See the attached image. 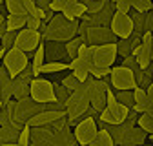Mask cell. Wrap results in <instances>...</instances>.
<instances>
[{
	"label": "cell",
	"mask_w": 153,
	"mask_h": 146,
	"mask_svg": "<svg viewBox=\"0 0 153 146\" xmlns=\"http://www.w3.org/2000/svg\"><path fill=\"white\" fill-rule=\"evenodd\" d=\"M29 95L35 102H40V104H46V102H55V86L53 82L46 80V79H40V77H35L31 82H29Z\"/></svg>",
	"instance_id": "6da1fadb"
},
{
	"label": "cell",
	"mask_w": 153,
	"mask_h": 146,
	"mask_svg": "<svg viewBox=\"0 0 153 146\" xmlns=\"http://www.w3.org/2000/svg\"><path fill=\"white\" fill-rule=\"evenodd\" d=\"M109 82L115 89H133L137 88V80H135V73L131 69L120 66H111L109 69Z\"/></svg>",
	"instance_id": "7a4b0ae2"
},
{
	"label": "cell",
	"mask_w": 153,
	"mask_h": 146,
	"mask_svg": "<svg viewBox=\"0 0 153 146\" xmlns=\"http://www.w3.org/2000/svg\"><path fill=\"white\" fill-rule=\"evenodd\" d=\"M99 128H97V122H95L93 117H89L88 113L75 124V130H73V135H75V141L79 142L80 146L84 144H91V141L97 135Z\"/></svg>",
	"instance_id": "3957f363"
},
{
	"label": "cell",
	"mask_w": 153,
	"mask_h": 146,
	"mask_svg": "<svg viewBox=\"0 0 153 146\" xmlns=\"http://www.w3.org/2000/svg\"><path fill=\"white\" fill-rule=\"evenodd\" d=\"M4 68L7 69V73H9V77L11 79H15L18 73H20L26 66H27V53H24V51H20L18 48H11V49H7L6 51V55H4Z\"/></svg>",
	"instance_id": "277c9868"
},
{
	"label": "cell",
	"mask_w": 153,
	"mask_h": 146,
	"mask_svg": "<svg viewBox=\"0 0 153 146\" xmlns=\"http://www.w3.org/2000/svg\"><path fill=\"white\" fill-rule=\"evenodd\" d=\"M42 42V36H40V31L36 29H29V28H24L20 31H16V36H15V48H18L24 53H33Z\"/></svg>",
	"instance_id": "5b68a950"
},
{
	"label": "cell",
	"mask_w": 153,
	"mask_h": 146,
	"mask_svg": "<svg viewBox=\"0 0 153 146\" xmlns=\"http://www.w3.org/2000/svg\"><path fill=\"white\" fill-rule=\"evenodd\" d=\"M93 48V64L111 68L117 60V42L113 44H99L91 46Z\"/></svg>",
	"instance_id": "8992f818"
},
{
	"label": "cell",
	"mask_w": 153,
	"mask_h": 146,
	"mask_svg": "<svg viewBox=\"0 0 153 146\" xmlns=\"http://www.w3.org/2000/svg\"><path fill=\"white\" fill-rule=\"evenodd\" d=\"M109 29L115 33L117 39H128L133 33V22H131L129 15L115 11L113 16H111V22H109Z\"/></svg>",
	"instance_id": "52a82bcc"
},
{
	"label": "cell",
	"mask_w": 153,
	"mask_h": 146,
	"mask_svg": "<svg viewBox=\"0 0 153 146\" xmlns=\"http://www.w3.org/2000/svg\"><path fill=\"white\" fill-rule=\"evenodd\" d=\"M128 113H129V108H126L124 104L117 102V104H113V106H106L100 112V119L106 124H120V122L126 121Z\"/></svg>",
	"instance_id": "ba28073f"
},
{
	"label": "cell",
	"mask_w": 153,
	"mask_h": 146,
	"mask_svg": "<svg viewBox=\"0 0 153 146\" xmlns=\"http://www.w3.org/2000/svg\"><path fill=\"white\" fill-rule=\"evenodd\" d=\"M55 133L49 126H31L29 146H53Z\"/></svg>",
	"instance_id": "9c48e42d"
},
{
	"label": "cell",
	"mask_w": 153,
	"mask_h": 146,
	"mask_svg": "<svg viewBox=\"0 0 153 146\" xmlns=\"http://www.w3.org/2000/svg\"><path fill=\"white\" fill-rule=\"evenodd\" d=\"M44 51H46L48 62H66V60L71 62V59H69V55H68V51H66V48H64L62 42L48 40L44 44Z\"/></svg>",
	"instance_id": "30bf717a"
},
{
	"label": "cell",
	"mask_w": 153,
	"mask_h": 146,
	"mask_svg": "<svg viewBox=\"0 0 153 146\" xmlns=\"http://www.w3.org/2000/svg\"><path fill=\"white\" fill-rule=\"evenodd\" d=\"M64 115H66V112L44 110V112H40V113H36V115L29 117V121H27L26 124H29V126H49L51 122H55L56 119H60V117H64Z\"/></svg>",
	"instance_id": "8fae6325"
},
{
	"label": "cell",
	"mask_w": 153,
	"mask_h": 146,
	"mask_svg": "<svg viewBox=\"0 0 153 146\" xmlns=\"http://www.w3.org/2000/svg\"><path fill=\"white\" fill-rule=\"evenodd\" d=\"M24 128V124L20 122H9L7 126H0V146L9 144V142H16V137L20 133V130Z\"/></svg>",
	"instance_id": "7c38bea8"
},
{
	"label": "cell",
	"mask_w": 153,
	"mask_h": 146,
	"mask_svg": "<svg viewBox=\"0 0 153 146\" xmlns=\"http://www.w3.org/2000/svg\"><path fill=\"white\" fill-rule=\"evenodd\" d=\"M106 130H108V133L111 135L113 144L120 146V144L124 142V139L129 135V130H131V128H129L126 122H120V124H106Z\"/></svg>",
	"instance_id": "4fadbf2b"
},
{
	"label": "cell",
	"mask_w": 153,
	"mask_h": 146,
	"mask_svg": "<svg viewBox=\"0 0 153 146\" xmlns=\"http://www.w3.org/2000/svg\"><path fill=\"white\" fill-rule=\"evenodd\" d=\"M86 6L82 2H76V4H69L66 6V9L62 11L64 18L66 20H79V18H82V15H86Z\"/></svg>",
	"instance_id": "5bb4252c"
},
{
	"label": "cell",
	"mask_w": 153,
	"mask_h": 146,
	"mask_svg": "<svg viewBox=\"0 0 153 146\" xmlns=\"http://www.w3.org/2000/svg\"><path fill=\"white\" fill-rule=\"evenodd\" d=\"M11 97H13L15 101H22V99L31 97V95H29V84L13 79V80H11Z\"/></svg>",
	"instance_id": "9a60e30c"
},
{
	"label": "cell",
	"mask_w": 153,
	"mask_h": 146,
	"mask_svg": "<svg viewBox=\"0 0 153 146\" xmlns=\"http://www.w3.org/2000/svg\"><path fill=\"white\" fill-rule=\"evenodd\" d=\"M133 57H135L137 64H139L140 69H142V68H146L148 64H151V49L140 44V46H137L135 49H133Z\"/></svg>",
	"instance_id": "2e32d148"
},
{
	"label": "cell",
	"mask_w": 153,
	"mask_h": 146,
	"mask_svg": "<svg viewBox=\"0 0 153 146\" xmlns=\"http://www.w3.org/2000/svg\"><path fill=\"white\" fill-rule=\"evenodd\" d=\"M26 18H27V15H7L6 26L9 31H20L26 28Z\"/></svg>",
	"instance_id": "e0dca14e"
},
{
	"label": "cell",
	"mask_w": 153,
	"mask_h": 146,
	"mask_svg": "<svg viewBox=\"0 0 153 146\" xmlns=\"http://www.w3.org/2000/svg\"><path fill=\"white\" fill-rule=\"evenodd\" d=\"M44 59H46V51H44V44H40L35 49V57H33V64H31L35 77L40 75V68L44 66Z\"/></svg>",
	"instance_id": "ac0fdd59"
},
{
	"label": "cell",
	"mask_w": 153,
	"mask_h": 146,
	"mask_svg": "<svg viewBox=\"0 0 153 146\" xmlns=\"http://www.w3.org/2000/svg\"><path fill=\"white\" fill-rule=\"evenodd\" d=\"M133 49H135V46L131 44V39L128 36V39H119L117 40V55L122 59L126 57H131L133 55Z\"/></svg>",
	"instance_id": "d6986e66"
},
{
	"label": "cell",
	"mask_w": 153,
	"mask_h": 146,
	"mask_svg": "<svg viewBox=\"0 0 153 146\" xmlns=\"http://www.w3.org/2000/svg\"><path fill=\"white\" fill-rule=\"evenodd\" d=\"M128 15L131 18V22H133V33L142 36V33H144V13H139L135 9H131Z\"/></svg>",
	"instance_id": "ffe728a7"
},
{
	"label": "cell",
	"mask_w": 153,
	"mask_h": 146,
	"mask_svg": "<svg viewBox=\"0 0 153 146\" xmlns=\"http://www.w3.org/2000/svg\"><path fill=\"white\" fill-rule=\"evenodd\" d=\"M89 146H115V144H113V139L108 133V130H106V128H102V130L97 132V135H95V139L91 141Z\"/></svg>",
	"instance_id": "44dd1931"
},
{
	"label": "cell",
	"mask_w": 153,
	"mask_h": 146,
	"mask_svg": "<svg viewBox=\"0 0 153 146\" xmlns=\"http://www.w3.org/2000/svg\"><path fill=\"white\" fill-rule=\"evenodd\" d=\"M69 69L68 62H46L42 68H40V73H49V75H56V73H62Z\"/></svg>",
	"instance_id": "7402d4cb"
},
{
	"label": "cell",
	"mask_w": 153,
	"mask_h": 146,
	"mask_svg": "<svg viewBox=\"0 0 153 146\" xmlns=\"http://www.w3.org/2000/svg\"><path fill=\"white\" fill-rule=\"evenodd\" d=\"M115 97H117V102L124 104L129 110L133 108V104H135V101H133V89H117Z\"/></svg>",
	"instance_id": "603a6c76"
},
{
	"label": "cell",
	"mask_w": 153,
	"mask_h": 146,
	"mask_svg": "<svg viewBox=\"0 0 153 146\" xmlns=\"http://www.w3.org/2000/svg\"><path fill=\"white\" fill-rule=\"evenodd\" d=\"M128 137H129L133 142H135L137 146H142V144L146 142V139H148V133L142 130L139 124H135V126H133L131 130H129V135H128Z\"/></svg>",
	"instance_id": "cb8c5ba5"
},
{
	"label": "cell",
	"mask_w": 153,
	"mask_h": 146,
	"mask_svg": "<svg viewBox=\"0 0 153 146\" xmlns=\"http://www.w3.org/2000/svg\"><path fill=\"white\" fill-rule=\"evenodd\" d=\"M82 44H84V42L80 40V36H73V39H69V40L64 44V48H66V51H68V55H69V59H76V53H79V49H80Z\"/></svg>",
	"instance_id": "d4e9b609"
},
{
	"label": "cell",
	"mask_w": 153,
	"mask_h": 146,
	"mask_svg": "<svg viewBox=\"0 0 153 146\" xmlns=\"http://www.w3.org/2000/svg\"><path fill=\"white\" fill-rule=\"evenodd\" d=\"M4 4H6V9L9 15H26L22 0H4Z\"/></svg>",
	"instance_id": "484cf974"
},
{
	"label": "cell",
	"mask_w": 153,
	"mask_h": 146,
	"mask_svg": "<svg viewBox=\"0 0 153 146\" xmlns=\"http://www.w3.org/2000/svg\"><path fill=\"white\" fill-rule=\"evenodd\" d=\"M137 124L142 128V130H144L148 135H151V133H153V117H151L149 113H146V112H144V113H140V115H139Z\"/></svg>",
	"instance_id": "4316f807"
},
{
	"label": "cell",
	"mask_w": 153,
	"mask_h": 146,
	"mask_svg": "<svg viewBox=\"0 0 153 146\" xmlns=\"http://www.w3.org/2000/svg\"><path fill=\"white\" fill-rule=\"evenodd\" d=\"M76 57H79L80 60H84V62L91 68V66H93V48L88 46V44H82L80 49H79V53H76Z\"/></svg>",
	"instance_id": "83f0119b"
},
{
	"label": "cell",
	"mask_w": 153,
	"mask_h": 146,
	"mask_svg": "<svg viewBox=\"0 0 153 146\" xmlns=\"http://www.w3.org/2000/svg\"><path fill=\"white\" fill-rule=\"evenodd\" d=\"M135 80H137V88H142L146 89L151 82H153V75H149V73H146L144 69H139L135 73Z\"/></svg>",
	"instance_id": "f1b7e54d"
},
{
	"label": "cell",
	"mask_w": 153,
	"mask_h": 146,
	"mask_svg": "<svg viewBox=\"0 0 153 146\" xmlns=\"http://www.w3.org/2000/svg\"><path fill=\"white\" fill-rule=\"evenodd\" d=\"M131 9H135L139 13H148L151 11V0H129Z\"/></svg>",
	"instance_id": "f546056e"
},
{
	"label": "cell",
	"mask_w": 153,
	"mask_h": 146,
	"mask_svg": "<svg viewBox=\"0 0 153 146\" xmlns=\"http://www.w3.org/2000/svg\"><path fill=\"white\" fill-rule=\"evenodd\" d=\"M109 69H111V68H104V66H97V64H93V66L89 68V75H91V77H95L97 80H100V79H104V77H108V75H109Z\"/></svg>",
	"instance_id": "4dcf8cb0"
},
{
	"label": "cell",
	"mask_w": 153,
	"mask_h": 146,
	"mask_svg": "<svg viewBox=\"0 0 153 146\" xmlns=\"http://www.w3.org/2000/svg\"><path fill=\"white\" fill-rule=\"evenodd\" d=\"M29 137H31V126L29 124H24V128L20 130V133H18V137H16V144L29 146Z\"/></svg>",
	"instance_id": "1f68e13d"
},
{
	"label": "cell",
	"mask_w": 153,
	"mask_h": 146,
	"mask_svg": "<svg viewBox=\"0 0 153 146\" xmlns=\"http://www.w3.org/2000/svg\"><path fill=\"white\" fill-rule=\"evenodd\" d=\"M9 122H13V115H11V106L2 104V110H0V126H7Z\"/></svg>",
	"instance_id": "d6a6232c"
},
{
	"label": "cell",
	"mask_w": 153,
	"mask_h": 146,
	"mask_svg": "<svg viewBox=\"0 0 153 146\" xmlns=\"http://www.w3.org/2000/svg\"><path fill=\"white\" fill-rule=\"evenodd\" d=\"M15 79H16V80H20V82H26V84H29V82L35 79V75H33V68L27 64V66H26V68H24L20 73H18V75H16Z\"/></svg>",
	"instance_id": "836d02e7"
},
{
	"label": "cell",
	"mask_w": 153,
	"mask_h": 146,
	"mask_svg": "<svg viewBox=\"0 0 153 146\" xmlns=\"http://www.w3.org/2000/svg\"><path fill=\"white\" fill-rule=\"evenodd\" d=\"M53 86H55V84H53ZM69 95H71V93H69V91H68L62 84H60V86H59V84L55 86V99L59 101V102H64V104H66L68 99H69Z\"/></svg>",
	"instance_id": "e575fe53"
},
{
	"label": "cell",
	"mask_w": 153,
	"mask_h": 146,
	"mask_svg": "<svg viewBox=\"0 0 153 146\" xmlns=\"http://www.w3.org/2000/svg\"><path fill=\"white\" fill-rule=\"evenodd\" d=\"M15 36H16V33L15 31H6V35L2 36V39H0V42H2V48L7 51V49H11L13 46H15Z\"/></svg>",
	"instance_id": "d590c367"
},
{
	"label": "cell",
	"mask_w": 153,
	"mask_h": 146,
	"mask_svg": "<svg viewBox=\"0 0 153 146\" xmlns=\"http://www.w3.org/2000/svg\"><path fill=\"white\" fill-rule=\"evenodd\" d=\"M68 91H69V93H73V89L76 88V86H79V80H76L75 79V75H73V73H69V75H66L64 79H62V82H60Z\"/></svg>",
	"instance_id": "8d00e7d4"
},
{
	"label": "cell",
	"mask_w": 153,
	"mask_h": 146,
	"mask_svg": "<svg viewBox=\"0 0 153 146\" xmlns=\"http://www.w3.org/2000/svg\"><path fill=\"white\" fill-rule=\"evenodd\" d=\"M113 4H115V9L120 11V13H129L131 11V4H129V0H113Z\"/></svg>",
	"instance_id": "74e56055"
},
{
	"label": "cell",
	"mask_w": 153,
	"mask_h": 146,
	"mask_svg": "<svg viewBox=\"0 0 153 146\" xmlns=\"http://www.w3.org/2000/svg\"><path fill=\"white\" fill-rule=\"evenodd\" d=\"M11 77H9V73H7V69L6 68H0V89H4V88H7L9 84H11Z\"/></svg>",
	"instance_id": "f35d334b"
},
{
	"label": "cell",
	"mask_w": 153,
	"mask_h": 146,
	"mask_svg": "<svg viewBox=\"0 0 153 146\" xmlns=\"http://www.w3.org/2000/svg\"><path fill=\"white\" fill-rule=\"evenodd\" d=\"M122 66H124V68H128V69H131L133 73H137V71L140 69V66L137 64V60H135V57H133V55H131V57H126V59H124Z\"/></svg>",
	"instance_id": "ab89813d"
},
{
	"label": "cell",
	"mask_w": 153,
	"mask_h": 146,
	"mask_svg": "<svg viewBox=\"0 0 153 146\" xmlns=\"http://www.w3.org/2000/svg\"><path fill=\"white\" fill-rule=\"evenodd\" d=\"M71 73H73V75H75V79L79 80V82H84V80H88V77H89V69H88V68H80V69H73Z\"/></svg>",
	"instance_id": "60d3db41"
},
{
	"label": "cell",
	"mask_w": 153,
	"mask_h": 146,
	"mask_svg": "<svg viewBox=\"0 0 153 146\" xmlns=\"http://www.w3.org/2000/svg\"><path fill=\"white\" fill-rule=\"evenodd\" d=\"M66 6H68L66 0H51V4H49V7H51L53 13H62L66 9Z\"/></svg>",
	"instance_id": "b9f144b4"
},
{
	"label": "cell",
	"mask_w": 153,
	"mask_h": 146,
	"mask_svg": "<svg viewBox=\"0 0 153 146\" xmlns=\"http://www.w3.org/2000/svg\"><path fill=\"white\" fill-rule=\"evenodd\" d=\"M40 26H42V20L40 18H36V16H29L27 15V18H26V28H29V29H40Z\"/></svg>",
	"instance_id": "7bdbcfd3"
},
{
	"label": "cell",
	"mask_w": 153,
	"mask_h": 146,
	"mask_svg": "<svg viewBox=\"0 0 153 146\" xmlns=\"http://www.w3.org/2000/svg\"><path fill=\"white\" fill-rule=\"evenodd\" d=\"M144 31H153V11L144 13Z\"/></svg>",
	"instance_id": "ee69618b"
},
{
	"label": "cell",
	"mask_w": 153,
	"mask_h": 146,
	"mask_svg": "<svg viewBox=\"0 0 153 146\" xmlns=\"http://www.w3.org/2000/svg\"><path fill=\"white\" fill-rule=\"evenodd\" d=\"M106 104H108V106L117 104V97H115L113 88H108V89H106Z\"/></svg>",
	"instance_id": "f6af8a7d"
},
{
	"label": "cell",
	"mask_w": 153,
	"mask_h": 146,
	"mask_svg": "<svg viewBox=\"0 0 153 146\" xmlns=\"http://www.w3.org/2000/svg\"><path fill=\"white\" fill-rule=\"evenodd\" d=\"M142 46L151 49V31H144L142 33Z\"/></svg>",
	"instance_id": "bcb514c9"
},
{
	"label": "cell",
	"mask_w": 153,
	"mask_h": 146,
	"mask_svg": "<svg viewBox=\"0 0 153 146\" xmlns=\"http://www.w3.org/2000/svg\"><path fill=\"white\" fill-rule=\"evenodd\" d=\"M49 4H51V0H35V6L40 7V9H48Z\"/></svg>",
	"instance_id": "7dc6e473"
},
{
	"label": "cell",
	"mask_w": 153,
	"mask_h": 146,
	"mask_svg": "<svg viewBox=\"0 0 153 146\" xmlns=\"http://www.w3.org/2000/svg\"><path fill=\"white\" fill-rule=\"evenodd\" d=\"M146 97H148V102H153V82L146 88Z\"/></svg>",
	"instance_id": "c3c4849f"
},
{
	"label": "cell",
	"mask_w": 153,
	"mask_h": 146,
	"mask_svg": "<svg viewBox=\"0 0 153 146\" xmlns=\"http://www.w3.org/2000/svg\"><path fill=\"white\" fill-rule=\"evenodd\" d=\"M6 31H7V26H6V22H4V24H0V39H2V36L6 35Z\"/></svg>",
	"instance_id": "681fc988"
},
{
	"label": "cell",
	"mask_w": 153,
	"mask_h": 146,
	"mask_svg": "<svg viewBox=\"0 0 153 146\" xmlns=\"http://www.w3.org/2000/svg\"><path fill=\"white\" fill-rule=\"evenodd\" d=\"M4 55H6V49H4L2 46H0V60H2V59H4Z\"/></svg>",
	"instance_id": "f907efd6"
},
{
	"label": "cell",
	"mask_w": 153,
	"mask_h": 146,
	"mask_svg": "<svg viewBox=\"0 0 153 146\" xmlns=\"http://www.w3.org/2000/svg\"><path fill=\"white\" fill-rule=\"evenodd\" d=\"M66 2H68V6H69V4H76V2H80V0H66Z\"/></svg>",
	"instance_id": "816d5d0a"
},
{
	"label": "cell",
	"mask_w": 153,
	"mask_h": 146,
	"mask_svg": "<svg viewBox=\"0 0 153 146\" xmlns=\"http://www.w3.org/2000/svg\"><path fill=\"white\" fill-rule=\"evenodd\" d=\"M4 146H20V144H16V142H9V144H4Z\"/></svg>",
	"instance_id": "f5cc1de1"
},
{
	"label": "cell",
	"mask_w": 153,
	"mask_h": 146,
	"mask_svg": "<svg viewBox=\"0 0 153 146\" xmlns=\"http://www.w3.org/2000/svg\"><path fill=\"white\" fill-rule=\"evenodd\" d=\"M151 49H153V33H151Z\"/></svg>",
	"instance_id": "db71d44e"
},
{
	"label": "cell",
	"mask_w": 153,
	"mask_h": 146,
	"mask_svg": "<svg viewBox=\"0 0 153 146\" xmlns=\"http://www.w3.org/2000/svg\"><path fill=\"white\" fill-rule=\"evenodd\" d=\"M148 137H149V141H151V142H153V133H151V135H148Z\"/></svg>",
	"instance_id": "11a10c76"
},
{
	"label": "cell",
	"mask_w": 153,
	"mask_h": 146,
	"mask_svg": "<svg viewBox=\"0 0 153 146\" xmlns=\"http://www.w3.org/2000/svg\"><path fill=\"white\" fill-rule=\"evenodd\" d=\"M151 62H153V49H151Z\"/></svg>",
	"instance_id": "9f6ffc18"
},
{
	"label": "cell",
	"mask_w": 153,
	"mask_h": 146,
	"mask_svg": "<svg viewBox=\"0 0 153 146\" xmlns=\"http://www.w3.org/2000/svg\"><path fill=\"white\" fill-rule=\"evenodd\" d=\"M151 11H153V0H151Z\"/></svg>",
	"instance_id": "6f0895ef"
},
{
	"label": "cell",
	"mask_w": 153,
	"mask_h": 146,
	"mask_svg": "<svg viewBox=\"0 0 153 146\" xmlns=\"http://www.w3.org/2000/svg\"><path fill=\"white\" fill-rule=\"evenodd\" d=\"M2 4H4V0H0V6H2Z\"/></svg>",
	"instance_id": "680465c9"
},
{
	"label": "cell",
	"mask_w": 153,
	"mask_h": 146,
	"mask_svg": "<svg viewBox=\"0 0 153 146\" xmlns=\"http://www.w3.org/2000/svg\"><path fill=\"white\" fill-rule=\"evenodd\" d=\"M0 110H2V102H0Z\"/></svg>",
	"instance_id": "91938a15"
},
{
	"label": "cell",
	"mask_w": 153,
	"mask_h": 146,
	"mask_svg": "<svg viewBox=\"0 0 153 146\" xmlns=\"http://www.w3.org/2000/svg\"><path fill=\"white\" fill-rule=\"evenodd\" d=\"M84 146H89V144H84Z\"/></svg>",
	"instance_id": "94428289"
},
{
	"label": "cell",
	"mask_w": 153,
	"mask_h": 146,
	"mask_svg": "<svg viewBox=\"0 0 153 146\" xmlns=\"http://www.w3.org/2000/svg\"><path fill=\"white\" fill-rule=\"evenodd\" d=\"M151 33H153V31H151Z\"/></svg>",
	"instance_id": "6125c7cd"
}]
</instances>
